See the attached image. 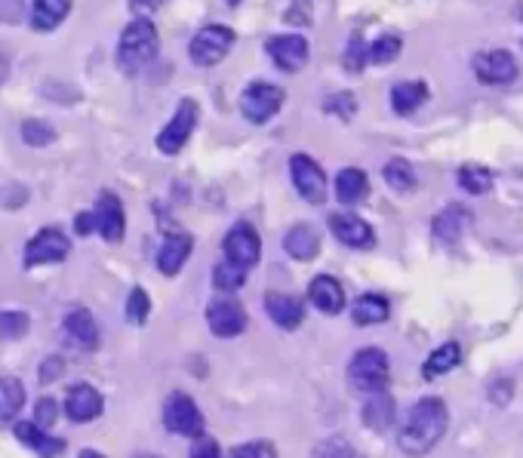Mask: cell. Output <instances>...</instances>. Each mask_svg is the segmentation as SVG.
<instances>
[{
    "mask_svg": "<svg viewBox=\"0 0 523 458\" xmlns=\"http://www.w3.org/2000/svg\"><path fill=\"white\" fill-rule=\"evenodd\" d=\"M450 425V412L447 403L437 397H425L419 403H413V409L407 412V419L400 422L397 431V446L407 455H425L431 452L447 434Z\"/></svg>",
    "mask_w": 523,
    "mask_h": 458,
    "instance_id": "cell-1",
    "label": "cell"
},
{
    "mask_svg": "<svg viewBox=\"0 0 523 458\" xmlns=\"http://www.w3.org/2000/svg\"><path fill=\"white\" fill-rule=\"evenodd\" d=\"M157 50H160V37H157L154 22L151 19H136V22H130L124 31H120L117 65H120V71L136 74L157 56Z\"/></svg>",
    "mask_w": 523,
    "mask_h": 458,
    "instance_id": "cell-2",
    "label": "cell"
},
{
    "mask_svg": "<svg viewBox=\"0 0 523 458\" xmlns=\"http://www.w3.org/2000/svg\"><path fill=\"white\" fill-rule=\"evenodd\" d=\"M388 379H391V363H388V354L379 351V348L357 351L351 357V363H348V382L360 394L385 391L388 388Z\"/></svg>",
    "mask_w": 523,
    "mask_h": 458,
    "instance_id": "cell-3",
    "label": "cell"
},
{
    "mask_svg": "<svg viewBox=\"0 0 523 458\" xmlns=\"http://www.w3.org/2000/svg\"><path fill=\"white\" fill-rule=\"evenodd\" d=\"M234 40L237 34L228 25H207L191 37L188 56L197 68H216L234 50Z\"/></svg>",
    "mask_w": 523,
    "mask_h": 458,
    "instance_id": "cell-4",
    "label": "cell"
},
{
    "mask_svg": "<svg viewBox=\"0 0 523 458\" xmlns=\"http://www.w3.org/2000/svg\"><path fill=\"white\" fill-rule=\"evenodd\" d=\"M284 87L268 80H253L250 87L240 93V114H244L250 123H268L280 108H284Z\"/></svg>",
    "mask_w": 523,
    "mask_h": 458,
    "instance_id": "cell-5",
    "label": "cell"
},
{
    "mask_svg": "<svg viewBox=\"0 0 523 458\" xmlns=\"http://www.w3.org/2000/svg\"><path fill=\"white\" fill-rule=\"evenodd\" d=\"M197 117H200V108H197V102L194 99H182L179 105H176V114L167 120V127L157 133V148H160V154H179L185 145H188V139H191V133H194V127H197Z\"/></svg>",
    "mask_w": 523,
    "mask_h": 458,
    "instance_id": "cell-6",
    "label": "cell"
},
{
    "mask_svg": "<svg viewBox=\"0 0 523 458\" xmlns=\"http://www.w3.org/2000/svg\"><path fill=\"white\" fill-rule=\"evenodd\" d=\"M225 262L237 265V268H244V271H253L262 259V240L256 234L253 225L247 222H237L228 234H225Z\"/></svg>",
    "mask_w": 523,
    "mask_h": 458,
    "instance_id": "cell-7",
    "label": "cell"
},
{
    "mask_svg": "<svg viewBox=\"0 0 523 458\" xmlns=\"http://www.w3.org/2000/svg\"><path fill=\"white\" fill-rule=\"evenodd\" d=\"M290 176L302 200L308 203H324L327 200V176L320 170V163L308 154L290 157Z\"/></svg>",
    "mask_w": 523,
    "mask_h": 458,
    "instance_id": "cell-8",
    "label": "cell"
},
{
    "mask_svg": "<svg viewBox=\"0 0 523 458\" xmlns=\"http://www.w3.org/2000/svg\"><path fill=\"white\" fill-rule=\"evenodd\" d=\"M71 253V240L59 231V228H44L37 231L28 246H25V268H37V265H56Z\"/></svg>",
    "mask_w": 523,
    "mask_h": 458,
    "instance_id": "cell-9",
    "label": "cell"
},
{
    "mask_svg": "<svg viewBox=\"0 0 523 458\" xmlns=\"http://www.w3.org/2000/svg\"><path fill=\"white\" fill-rule=\"evenodd\" d=\"M93 228L96 234H102L108 243H120L127 231V213H124V203L114 191H102L96 206H93Z\"/></svg>",
    "mask_w": 523,
    "mask_h": 458,
    "instance_id": "cell-10",
    "label": "cell"
},
{
    "mask_svg": "<svg viewBox=\"0 0 523 458\" xmlns=\"http://www.w3.org/2000/svg\"><path fill=\"white\" fill-rule=\"evenodd\" d=\"M164 425L173 431V434H182V437H200V431H204V412L197 409V403L176 391L167 406H164Z\"/></svg>",
    "mask_w": 523,
    "mask_h": 458,
    "instance_id": "cell-11",
    "label": "cell"
},
{
    "mask_svg": "<svg viewBox=\"0 0 523 458\" xmlns=\"http://www.w3.org/2000/svg\"><path fill=\"white\" fill-rule=\"evenodd\" d=\"M517 74V59L508 50H490L474 56V77L487 83V87H508L511 80H517Z\"/></svg>",
    "mask_w": 523,
    "mask_h": 458,
    "instance_id": "cell-12",
    "label": "cell"
},
{
    "mask_svg": "<svg viewBox=\"0 0 523 458\" xmlns=\"http://www.w3.org/2000/svg\"><path fill=\"white\" fill-rule=\"evenodd\" d=\"M207 326H210L213 336H219V339H234V336H240V332L247 329V311H244V305H240L237 299L222 296V299L210 302Z\"/></svg>",
    "mask_w": 523,
    "mask_h": 458,
    "instance_id": "cell-13",
    "label": "cell"
},
{
    "mask_svg": "<svg viewBox=\"0 0 523 458\" xmlns=\"http://www.w3.org/2000/svg\"><path fill=\"white\" fill-rule=\"evenodd\" d=\"M265 53L274 59V65L280 71H287V74H296L305 68L308 62V40L302 34H277V37H268V44H265Z\"/></svg>",
    "mask_w": 523,
    "mask_h": 458,
    "instance_id": "cell-14",
    "label": "cell"
},
{
    "mask_svg": "<svg viewBox=\"0 0 523 458\" xmlns=\"http://www.w3.org/2000/svg\"><path fill=\"white\" fill-rule=\"evenodd\" d=\"M102 409H105L102 394H99L93 385H87V382L74 385V388L68 391V397H65V412H68V419L77 422V425L96 422L99 415H102Z\"/></svg>",
    "mask_w": 523,
    "mask_h": 458,
    "instance_id": "cell-15",
    "label": "cell"
},
{
    "mask_svg": "<svg viewBox=\"0 0 523 458\" xmlns=\"http://www.w3.org/2000/svg\"><path fill=\"white\" fill-rule=\"evenodd\" d=\"M330 231L339 243H345L351 249H370L376 243L373 228L354 213H333L330 216Z\"/></svg>",
    "mask_w": 523,
    "mask_h": 458,
    "instance_id": "cell-16",
    "label": "cell"
},
{
    "mask_svg": "<svg viewBox=\"0 0 523 458\" xmlns=\"http://www.w3.org/2000/svg\"><path fill=\"white\" fill-rule=\"evenodd\" d=\"M265 311L280 329H299L305 320V302L293 293H268Z\"/></svg>",
    "mask_w": 523,
    "mask_h": 458,
    "instance_id": "cell-17",
    "label": "cell"
},
{
    "mask_svg": "<svg viewBox=\"0 0 523 458\" xmlns=\"http://www.w3.org/2000/svg\"><path fill=\"white\" fill-rule=\"evenodd\" d=\"M308 299L317 311H324V314H339L345 308V289L336 277L330 274H320L311 280L308 286Z\"/></svg>",
    "mask_w": 523,
    "mask_h": 458,
    "instance_id": "cell-18",
    "label": "cell"
},
{
    "mask_svg": "<svg viewBox=\"0 0 523 458\" xmlns=\"http://www.w3.org/2000/svg\"><path fill=\"white\" fill-rule=\"evenodd\" d=\"M191 246H194V240L188 234H170L164 240V246L157 249V271L167 274V277L179 274L191 256Z\"/></svg>",
    "mask_w": 523,
    "mask_h": 458,
    "instance_id": "cell-19",
    "label": "cell"
},
{
    "mask_svg": "<svg viewBox=\"0 0 523 458\" xmlns=\"http://www.w3.org/2000/svg\"><path fill=\"white\" fill-rule=\"evenodd\" d=\"M65 332H68V339L74 345H80L84 351H96L99 348V323L93 320V314L87 308H74L68 311L65 317Z\"/></svg>",
    "mask_w": 523,
    "mask_h": 458,
    "instance_id": "cell-20",
    "label": "cell"
},
{
    "mask_svg": "<svg viewBox=\"0 0 523 458\" xmlns=\"http://www.w3.org/2000/svg\"><path fill=\"white\" fill-rule=\"evenodd\" d=\"M284 249L287 256H293L296 262H311L320 253V234L311 225H293L284 237Z\"/></svg>",
    "mask_w": 523,
    "mask_h": 458,
    "instance_id": "cell-21",
    "label": "cell"
},
{
    "mask_svg": "<svg viewBox=\"0 0 523 458\" xmlns=\"http://www.w3.org/2000/svg\"><path fill=\"white\" fill-rule=\"evenodd\" d=\"M74 0H34L31 4V28L34 31H53L65 22Z\"/></svg>",
    "mask_w": 523,
    "mask_h": 458,
    "instance_id": "cell-22",
    "label": "cell"
},
{
    "mask_svg": "<svg viewBox=\"0 0 523 458\" xmlns=\"http://www.w3.org/2000/svg\"><path fill=\"white\" fill-rule=\"evenodd\" d=\"M468 225H471V213L465 206H447V210L434 219L431 231L440 243H456L468 231Z\"/></svg>",
    "mask_w": 523,
    "mask_h": 458,
    "instance_id": "cell-23",
    "label": "cell"
},
{
    "mask_svg": "<svg viewBox=\"0 0 523 458\" xmlns=\"http://www.w3.org/2000/svg\"><path fill=\"white\" fill-rule=\"evenodd\" d=\"M370 194V179L364 170H357V166H348V170H342L336 176V197L351 206V203H360Z\"/></svg>",
    "mask_w": 523,
    "mask_h": 458,
    "instance_id": "cell-24",
    "label": "cell"
},
{
    "mask_svg": "<svg viewBox=\"0 0 523 458\" xmlns=\"http://www.w3.org/2000/svg\"><path fill=\"white\" fill-rule=\"evenodd\" d=\"M364 425L373 428V431H388L394 425V400H391V394H385V391L367 394Z\"/></svg>",
    "mask_w": 523,
    "mask_h": 458,
    "instance_id": "cell-25",
    "label": "cell"
},
{
    "mask_svg": "<svg viewBox=\"0 0 523 458\" xmlns=\"http://www.w3.org/2000/svg\"><path fill=\"white\" fill-rule=\"evenodd\" d=\"M16 437H19L28 449H34L40 458H53V455L62 452V440L50 437L44 428H37L34 422H22V425H16Z\"/></svg>",
    "mask_w": 523,
    "mask_h": 458,
    "instance_id": "cell-26",
    "label": "cell"
},
{
    "mask_svg": "<svg viewBox=\"0 0 523 458\" xmlns=\"http://www.w3.org/2000/svg\"><path fill=\"white\" fill-rule=\"evenodd\" d=\"M428 99V87L422 80H404L391 90V108L397 114H413Z\"/></svg>",
    "mask_w": 523,
    "mask_h": 458,
    "instance_id": "cell-27",
    "label": "cell"
},
{
    "mask_svg": "<svg viewBox=\"0 0 523 458\" xmlns=\"http://www.w3.org/2000/svg\"><path fill=\"white\" fill-rule=\"evenodd\" d=\"M388 299L385 296H376V293H367L360 296L351 308V317L357 326H376V323H385L388 320Z\"/></svg>",
    "mask_w": 523,
    "mask_h": 458,
    "instance_id": "cell-28",
    "label": "cell"
},
{
    "mask_svg": "<svg viewBox=\"0 0 523 458\" xmlns=\"http://www.w3.org/2000/svg\"><path fill=\"white\" fill-rule=\"evenodd\" d=\"M462 360V348L459 342H444L440 348H434V354L425 360V379H437V376H447L450 369H456Z\"/></svg>",
    "mask_w": 523,
    "mask_h": 458,
    "instance_id": "cell-29",
    "label": "cell"
},
{
    "mask_svg": "<svg viewBox=\"0 0 523 458\" xmlns=\"http://www.w3.org/2000/svg\"><path fill=\"white\" fill-rule=\"evenodd\" d=\"M25 406V388L19 379L13 376H4L0 379V422L13 419V415H19V409Z\"/></svg>",
    "mask_w": 523,
    "mask_h": 458,
    "instance_id": "cell-30",
    "label": "cell"
},
{
    "mask_svg": "<svg viewBox=\"0 0 523 458\" xmlns=\"http://www.w3.org/2000/svg\"><path fill=\"white\" fill-rule=\"evenodd\" d=\"M382 176H385V182H388L394 191H413L416 182H419V176H416V170H413V163L404 160V157L388 160L385 170H382Z\"/></svg>",
    "mask_w": 523,
    "mask_h": 458,
    "instance_id": "cell-31",
    "label": "cell"
},
{
    "mask_svg": "<svg viewBox=\"0 0 523 458\" xmlns=\"http://www.w3.org/2000/svg\"><path fill=\"white\" fill-rule=\"evenodd\" d=\"M247 274H250V271L237 268V265H231V262H219L216 271H213V286L219 289V293L231 296V293H237V289L247 283Z\"/></svg>",
    "mask_w": 523,
    "mask_h": 458,
    "instance_id": "cell-32",
    "label": "cell"
},
{
    "mask_svg": "<svg viewBox=\"0 0 523 458\" xmlns=\"http://www.w3.org/2000/svg\"><path fill=\"white\" fill-rule=\"evenodd\" d=\"M459 185L468 194H487L493 188V173L484 170V166H477V163H465L459 170Z\"/></svg>",
    "mask_w": 523,
    "mask_h": 458,
    "instance_id": "cell-33",
    "label": "cell"
},
{
    "mask_svg": "<svg viewBox=\"0 0 523 458\" xmlns=\"http://www.w3.org/2000/svg\"><path fill=\"white\" fill-rule=\"evenodd\" d=\"M400 50H404V40L400 37H394V34H382L376 44L367 50V59L373 62V65H391L397 56H400Z\"/></svg>",
    "mask_w": 523,
    "mask_h": 458,
    "instance_id": "cell-34",
    "label": "cell"
},
{
    "mask_svg": "<svg viewBox=\"0 0 523 458\" xmlns=\"http://www.w3.org/2000/svg\"><path fill=\"white\" fill-rule=\"evenodd\" d=\"M311 458H364L357 452L354 443H348L345 437H330V440H320L314 446V455Z\"/></svg>",
    "mask_w": 523,
    "mask_h": 458,
    "instance_id": "cell-35",
    "label": "cell"
},
{
    "mask_svg": "<svg viewBox=\"0 0 523 458\" xmlns=\"http://www.w3.org/2000/svg\"><path fill=\"white\" fill-rule=\"evenodd\" d=\"M22 139H25V145H31V148H44V145H50V142L56 139V130L50 127V123L31 117V120L22 123Z\"/></svg>",
    "mask_w": 523,
    "mask_h": 458,
    "instance_id": "cell-36",
    "label": "cell"
},
{
    "mask_svg": "<svg viewBox=\"0 0 523 458\" xmlns=\"http://www.w3.org/2000/svg\"><path fill=\"white\" fill-rule=\"evenodd\" d=\"M31 320L22 311H0V339H22Z\"/></svg>",
    "mask_w": 523,
    "mask_h": 458,
    "instance_id": "cell-37",
    "label": "cell"
},
{
    "mask_svg": "<svg viewBox=\"0 0 523 458\" xmlns=\"http://www.w3.org/2000/svg\"><path fill=\"white\" fill-rule=\"evenodd\" d=\"M148 314H151V299H148V293L142 286H136L133 293L127 296V320L142 326L148 320Z\"/></svg>",
    "mask_w": 523,
    "mask_h": 458,
    "instance_id": "cell-38",
    "label": "cell"
},
{
    "mask_svg": "<svg viewBox=\"0 0 523 458\" xmlns=\"http://www.w3.org/2000/svg\"><path fill=\"white\" fill-rule=\"evenodd\" d=\"M367 62H370V59H367V44L354 34V37L348 40V50H345V71L360 74Z\"/></svg>",
    "mask_w": 523,
    "mask_h": 458,
    "instance_id": "cell-39",
    "label": "cell"
},
{
    "mask_svg": "<svg viewBox=\"0 0 523 458\" xmlns=\"http://www.w3.org/2000/svg\"><path fill=\"white\" fill-rule=\"evenodd\" d=\"M56 419H59V406H56V400H53V397H40V400L34 403V425L47 431V428L56 425Z\"/></svg>",
    "mask_w": 523,
    "mask_h": 458,
    "instance_id": "cell-40",
    "label": "cell"
},
{
    "mask_svg": "<svg viewBox=\"0 0 523 458\" xmlns=\"http://www.w3.org/2000/svg\"><path fill=\"white\" fill-rule=\"evenodd\" d=\"M324 108H327L330 114L342 117V120H351V117L357 114V99H354L351 93H336V96H330V99L324 102Z\"/></svg>",
    "mask_w": 523,
    "mask_h": 458,
    "instance_id": "cell-41",
    "label": "cell"
},
{
    "mask_svg": "<svg viewBox=\"0 0 523 458\" xmlns=\"http://www.w3.org/2000/svg\"><path fill=\"white\" fill-rule=\"evenodd\" d=\"M231 458H277V449H274V443H268V440H253V443L237 446V449L231 452Z\"/></svg>",
    "mask_w": 523,
    "mask_h": 458,
    "instance_id": "cell-42",
    "label": "cell"
},
{
    "mask_svg": "<svg viewBox=\"0 0 523 458\" xmlns=\"http://www.w3.org/2000/svg\"><path fill=\"white\" fill-rule=\"evenodd\" d=\"M65 372V360L62 357H47L44 363H40V385H50L56 379H62Z\"/></svg>",
    "mask_w": 523,
    "mask_h": 458,
    "instance_id": "cell-43",
    "label": "cell"
},
{
    "mask_svg": "<svg viewBox=\"0 0 523 458\" xmlns=\"http://www.w3.org/2000/svg\"><path fill=\"white\" fill-rule=\"evenodd\" d=\"M191 458H222V449L210 437H197L194 440V449H191Z\"/></svg>",
    "mask_w": 523,
    "mask_h": 458,
    "instance_id": "cell-44",
    "label": "cell"
},
{
    "mask_svg": "<svg viewBox=\"0 0 523 458\" xmlns=\"http://www.w3.org/2000/svg\"><path fill=\"white\" fill-rule=\"evenodd\" d=\"M164 4H167V0H130V10H133V16H139V19H151Z\"/></svg>",
    "mask_w": 523,
    "mask_h": 458,
    "instance_id": "cell-45",
    "label": "cell"
},
{
    "mask_svg": "<svg viewBox=\"0 0 523 458\" xmlns=\"http://www.w3.org/2000/svg\"><path fill=\"white\" fill-rule=\"evenodd\" d=\"M74 231L84 237V234H93L96 228H93V213L87 210V213H77V219H74Z\"/></svg>",
    "mask_w": 523,
    "mask_h": 458,
    "instance_id": "cell-46",
    "label": "cell"
},
{
    "mask_svg": "<svg viewBox=\"0 0 523 458\" xmlns=\"http://www.w3.org/2000/svg\"><path fill=\"white\" fill-rule=\"evenodd\" d=\"M287 22L290 25H308L311 19H308V7H293V10H287Z\"/></svg>",
    "mask_w": 523,
    "mask_h": 458,
    "instance_id": "cell-47",
    "label": "cell"
},
{
    "mask_svg": "<svg viewBox=\"0 0 523 458\" xmlns=\"http://www.w3.org/2000/svg\"><path fill=\"white\" fill-rule=\"evenodd\" d=\"M77 458H102V455H99L96 449H84V452H80Z\"/></svg>",
    "mask_w": 523,
    "mask_h": 458,
    "instance_id": "cell-48",
    "label": "cell"
},
{
    "mask_svg": "<svg viewBox=\"0 0 523 458\" xmlns=\"http://www.w3.org/2000/svg\"><path fill=\"white\" fill-rule=\"evenodd\" d=\"M225 4H231V7H237V4H240V0H225Z\"/></svg>",
    "mask_w": 523,
    "mask_h": 458,
    "instance_id": "cell-49",
    "label": "cell"
},
{
    "mask_svg": "<svg viewBox=\"0 0 523 458\" xmlns=\"http://www.w3.org/2000/svg\"><path fill=\"white\" fill-rule=\"evenodd\" d=\"M139 458H157V455H139Z\"/></svg>",
    "mask_w": 523,
    "mask_h": 458,
    "instance_id": "cell-50",
    "label": "cell"
}]
</instances>
